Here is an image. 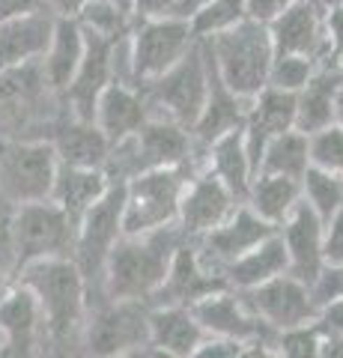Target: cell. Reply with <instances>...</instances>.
Listing matches in <instances>:
<instances>
[{
    "mask_svg": "<svg viewBox=\"0 0 343 358\" xmlns=\"http://www.w3.org/2000/svg\"><path fill=\"white\" fill-rule=\"evenodd\" d=\"M182 242L185 236L176 224L143 233V236H123L105 263V301H143L147 305L164 284L173 254Z\"/></svg>",
    "mask_w": 343,
    "mask_h": 358,
    "instance_id": "cell-1",
    "label": "cell"
},
{
    "mask_svg": "<svg viewBox=\"0 0 343 358\" xmlns=\"http://www.w3.org/2000/svg\"><path fill=\"white\" fill-rule=\"evenodd\" d=\"M15 281L36 296L51 343H69L84 331L90 299H87V284L72 257L27 263L15 272Z\"/></svg>",
    "mask_w": 343,
    "mask_h": 358,
    "instance_id": "cell-2",
    "label": "cell"
},
{
    "mask_svg": "<svg viewBox=\"0 0 343 358\" xmlns=\"http://www.w3.org/2000/svg\"><path fill=\"white\" fill-rule=\"evenodd\" d=\"M66 117L69 108L48 87L39 60L0 72V138H36V129L54 131Z\"/></svg>",
    "mask_w": 343,
    "mask_h": 358,
    "instance_id": "cell-3",
    "label": "cell"
},
{
    "mask_svg": "<svg viewBox=\"0 0 343 358\" xmlns=\"http://www.w3.org/2000/svg\"><path fill=\"white\" fill-rule=\"evenodd\" d=\"M212 63L230 90L242 99H251L269 84V69L275 60V45L269 36V27L260 21H239L218 36L203 39Z\"/></svg>",
    "mask_w": 343,
    "mask_h": 358,
    "instance_id": "cell-4",
    "label": "cell"
},
{
    "mask_svg": "<svg viewBox=\"0 0 343 358\" xmlns=\"http://www.w3.org/2000/svg\"><path fill=\"white\" fill-rule=\"evenodd\" d=\"M123 206H126V182H110L105 197L78 221L75 233V251L72 260L87 284V299L90 305H102V281H105V263L114 245L123 239Z\"/></svg>",
    "mask_w": 343,
    "mask_h": 358,
    "instance_id": "cell-5",
    "label": "cell"
},
{
    "mask_svg": "<svg viewBox=\"0 0 343 358\" xmlns=\"http://www.w3.org/2000/svg\"><path fill=\"white\" fill-rule=\"evenodd\" d=\"M194 173V167H156L131 176L126 182L123 236H143L161 227H173L180 218L182 192Z\"/></svg>",
    "mask_w": 343,
    "mask_h": 358,
    "instance_id": "cell-6",
    "label": "cell"
},
{
    "mask_svg": "<svg viewBox=\"0 0 343 358\" xmlns=\"http://www.w3.org/2000/svg\"><path fill=\"white\" fill-rule=\"evenodd\" d=\"M143 99H147L149 117H161L170 122H180L188 131L200 120L206 93H209V75H206V57H203V42L197 45L185 57L170 66L156 81L140 87Z\"/></svg>",
    "mask_w": 343,
    "mask_h": 358,
    "instance_id": "cell-7",
    "label": "cell"
},
{
    "mask_svg": "<svg viewBox=\"0 0 343 358\" xmlns=\"http://www.w3.org/2000/svg\"><path fill=\"white\" fill-rule=\"evenodd\" d=\"M57 152L45 138H0V194L9 203L48 200L57 179Z\"/></svg>",
    "mask_w": 343,
    "mask_h": 358,
    "instance_id": "cell-8",
    "label": "cell"
},
{
    "mask_svg": "<svg viewBox=\"0 0 343 358\" xmlns=\"http://www.w3.org/2000/svg\"><path fill=\"white\" fill-rule=\"evenodd\" d=\"M149 350V308L143 301H102L84 322L87 358H135Z\"/></svg>",
    "mask_w": 343,
    "mask_h": 358,
    "instance_id": "cell-9",
    "label": "cell"
},
{
    "mask_svg": "<svg viewBox=\"0 0 343 358\" xmlns=\"http://www.w3.org/2000/svg\"><path fill=\"white\" fill-rule=\"evenodd\" d=\"M197 45L191 24L176 15L161 18H135L129 30V60H131V84L143 87L156 81L176 66Z\"/></svg>",
    "mask_w": 343,
    "mask_h": 358,
    "instance_id": "cell-10",
    "label": "cell"
},
{
    "mask_svg": "<svg viewBox=\"0 0 343 358\" xmlns=\"http://www.w3.org/2000/svg\"><path fill=\"white\" fill-rule=\"evenodd\" d=\"M13 230H15V272L36 260L72 257L75 233H78L72 218L51 197L15 206Z\"/></svg>",
    "mask_w": 343,
    "mask_h": 358,
    "instance_id": "cell-11",
    "label": "cell"
},
{
    "mask_svg": "<svg viewBox=\"0 0 343 358\" xmlns=\"http://www.w3.org/2000/svg\"><path fill=\"white\" fill-rule=\"evenodd\" d=\"M242 301L248 305L254 317H260L275 334L311 326L316 317V305L311 296V287L298 281L290 272L278 275L254 289H242Z\"/></svg>",
    "mask_w": 343,
    "mask_h": 358,
    "instance_id": "cell-12",
    "label": "cell"
},
{
    "mask_svg": "<svg viewBox=\"0 0 343 358\" xmlns=\"http://www.w3.org/2000/svg\"><path fill=\"white\" fill-rule=\"evenodd\" d=\"M0 334L6 358H39L51 341L36 296L15 278L0 296Z\"/></svg>",
    "mask_w": 343,
    "mask_h": 358,
    "instance_id": "cell-13",
    "label": "cell"
},
{
    "mask_svg": "<svg viewBox=\"0 0 343 358\" xmlns=\"http://www.w3.org/2000/svg\"><path fill=\"white\" fill-rule=\"evenodd\" d=\"M239 206V200L230 194V188L221 182L212 171H197L188 179L182 200H180V218H176V227L182 230L185 239L197 242L206 233H212L215 227H221L233 209Z\"/></svg>",
    "mask_w": 343,
    "mask_h": 358,
    "instance_id": "cell-14",
    "label": "cell"
},
{
    "mask_svg": "<svg viewBox=\"0 0 343 358\" xmlns=\"http://www.w3.org/2000/svg\"><path fill=\"white\" fill-rule=\"evenodd\" d=\"M278 227L269 221H263L257 212H254L248 203H239L221 227H215L212 233L200 236L194 245H197V254L200 260L212 268V272H224V268L239 260L242 254H248L251 248H257L260 242H265L269 236H275Z\"/></svg>",
    "mask_w": 343,
    "mask_h": 358,
    "instance_id": "cell-15",
    "label": "cell"
},
{
    "mask_svg": "<svg viewBox=\"0 0 343 358\" xmlns=\"http://www.w3.org/2000/svg\"><path fill=\"white\" fill-rule=\"evenodd\" d=\"M230 289L224 275L212 272L197 254V245L191 239H185L173 254L170 272L164 278V284L159 287V293L147 301V308H159V305H180V308H191L197 301H203L209 296Z\"/></svg>",
    "mask_w": 343,
    "mask_h": 358,
    "instance_id": "cell-16",
    "label": "cell"
},
{
    "mask_svg": "<svg viewBox=\"0 0 343 358\" xmlns=\"http://www.w3.org/2000/svg\"><path fill=\"white\" fill-rule=\"evenodd\" d=\"M191 313L203 326V331L212 334V338H230L239 343L275 341V331L260 317H254L236 289H221V293L197 301V305H191Z\"/></svg>",
    "mask_w": 343,
    "mask_h": 358,
    "instance_id": "cell-17",
    "label": "cell"
},
{
    "mask_svg": "<svg viewBox=\"0 0 343 358\" xmlns=\"http://www.w3.org/2000/svg\"><path fill=\"white\" fill-rule=\"evenodd\" d=\"M114 45H117V39H105V36L87 33L84 60L78 66V72H75L72 84L66 87V93H63V102L75 120L93 122L98 96H102L105 87L114 81Z\"/></svg>",
    "mask_w": 343,
    "mask_h": 358,
    "instance_id": "cell-18",
    "label": "cell"
},
{
    "mask_svg": "<svg viewBox=\"0 0 343 358\" xmlns=\"http://www.w3.org/2000/svg\"><path fill=\"white\" fill-rule=\"evenodd\" d=\"M323 0H293L272 21L269 36L275 54H307L319 63L326 60V27H323Z\"/></svg>",
    "mask_w": 343,
    "mask_h": 358,
    "instance_id": "cell-19",
    "label": "cell"
},
{
    "mask_svg": "<svg viewBox=\"0 0 343 358\" xmlns=\"http://www.w3.org/2000/svg\"><path fill=\"white\" fill-rule=\"evenodd\" d=\"M278 236L286 248V257H290V275L311 287L326 266V257H323L326 224H323V218L302 200V203L293 209V215L278 227Z\"/></svg>",
    "mask_w": 343,
    "mask_h": 358,
    "instance_id": "cell-20",
    "label": "cell"
},
{
    "mask_svg": "<svg viewBox=\"0 0 343 358\" xmlns=\"http://www.w3.org/2000/svg\"><path fill=\"white\" fill-rule=\"evenodd\" d=\"M203 57H206V75H209V93H206L203 114L191 129V138H194V143H197V150L200 152H206L209 143L218 141L221 134L245 126V114H248V99L236 96L233 90L221 81V75H218L215 63H212V54H209V48H206V42H203Z\"/></svg>",
    "mask_w": 343,
    "mask_h": 358,
    "instance_id": "cell-21",
    "label": "cell"
},
{
    "mask_svg": "<svg viewBox=\"0 0 343 358\" xmlns=\"http://www.w3.org/2000/svg\"><path fill=\"white\" fill-rule=\"evenodd\" d=\"M51 30L54 15L48 9L0 21V72L42 60L51 42Z\"/></svg>",
    "mask_w": 343,
    "mask_h": 358,
    "instance_id": "cell-22",
    "label": "cell"
},
{
    "mask_svg": "<svg viewBox=\"0 0 343 358\" xmlns=\"http://www.w3.org/2000/svg\"><path fill=\"white\" fill-rule=\"evenodd\" d=\"M147 120H149V108H147V99H143L140 87L119 84V81H110L105 87V93L96 102V114H93V122L110 143L131 138Z\"/></svg>",
    "mask_w": 343,
    "mask_h": 358,
    "instance_id": "cell-23",
    "label": "cell"
},
{
    "mask_svg": "<svg viewBox=\"0 0 343 358\" xmlns=\"http://www.w3.org/2000/svg\"><path fill=\"white\" fill-rule=\"evenodd\" d=\"M343 87V69L331 63H319V69L295 93V129L307 138L328 126H335V105Z\"/></svg>",
    "mask_w": 343,
    "mask_h": 358,
    "instance_id": "cell-24",
    "label": "cell"
},
{
    "mask_svg": "<svg viewBox=\"0 0 343 358\" xmlns=\"http://www.w3.org/2000/svg\"><path fill=\"white\" fill-rule=\"evenodd\" d=\"M209 334L194 320L191 308L159 305L149 308V350L168 358H188Z\"/></svg>",
    "mask_w": 343,
    "mask_h": 358,
    "instance_id": "cell-25",
    "label": "cell"
},
{
    "mask_svg": "<svg viewBox=\"0 0 343 358\" xmlns=\"http://www.w3.org/2000/svg\"><path fill=\"white\" fill-rule=\"evenodd\" d=\"M84 48H87V33L78 24V18H54V30H51V42L45 54H42V72H45L48 87L63 99L66 87L72 84L75 72L84 60Z\"/></svg>",
    "mask_w": 343,
    "mask_h": 358,
    "instance_id": "cell-26",
    "label": "cell"
},
{
    "mask_svg": "<svg viewBox=\"0 0 343 358\" xmlns=\"http://www.w3.org/2000/svg\"><path fill=\"white\" fill-rule=\"evenodd\" d=\"M48 141L54 143V152H57L60 164L93 167V171H105L110 147H114V143L98 131L96 122H84L75 117H66L60 126L54 129Z\"/></svg>",
    "mask_w": 343,
    "mask_h": 358,
    "instance_id": "cell-27",
    "label": "cell"
},
{
    "mask_svg": "<svg viewBox=\"0 0 343 358\" xmlns=\"http://www.w3.org/2000/svg\"><path fill=\"white\" fill-rule=\"evenodd\" d=\"M108 185H110V179L105 171L60 164L57 179H54V188H51V200L72 218L75 227H78V221L105 197Z\"/></svg>",
    "mask_w": 343,
    "mask_h": 358,
    "instance_id": "cell-28",
    "label": "cell"
},
{
    "mask_svg": "<svg viewBox=\"0 0 343 358\" xmlns=\"http://www.w3.org/2000/svg\"><path fill=\"white\" fill-rule=\"evenodd\" d=\"M203 167L212 171L221 182L230 188L239 203H245L248 197V188L254 182V167L248 159V150H245V134L242 129H233L227 134H221L218 141H212L203 152Z\"/></svg>",
    "mask_w": 343,
    "mask_h": 358,
    "instance_id": "cell-29",
    "label": "cell"
},
{
    "mask_svg": "<svg viewBox=\"0 0 343 358\" xmlns=\"http://www.w3.org/2000/svg\"><path fill=\"white\" fill-rule=\"evenodd\" d=\"M286 272H290V257H286L281 236L275 233V236L260 242L257 248H251L248 254H242L239 260H233L221 275H224L230 289L242 293V289H254V287H260V284L272 281V278H278V275H286Z\"/></svg>",
    "mask_w": 343,
    "mask_h": 358,
    "instance_id": "cell-30",
    "label": "cell"
},
{
    "mask_svg": "<svg viewBox=\"0 0 343 358\" xmlns=\"http://www.w3.org/2000/svg\"><path fill=\"white\" fill-rule=\"evenodd\" d=\"M245 203L257 212L263 221L281 224L293 215V209L302 203V182L290 176H275V173H257L248 188Z\"/></svg>",
    "mask_w": 343,
    "mask_h": 358,
    "instance_id": "cell-31",
    "label": "cell"
},
{
    "mask_svg": "<svg viewBox=\"0 0 343 358\" xmlns=\"http://www.w3.org/2000/svg\"><path fill=\"white\" fill-rule=\"evenodd\" d=\"M307 167H311V138L298 129H290V131L275 134V138L265 143L257 173L290 176V179L302 182Z\"/></svg>",
    "mask_w": 343,
    "mask_h": 358,
    "instance_id": "cell-32",
    "label": "cell"
},
{
    "mask_svg": "<svg viewBox=\"0 0 343 358\" xmlns=\"http://www.w3.org/2000/svg\"><path fill=\"white\" fill-rule=\"evenodd\" d=\"M302 200L323 218V224H328V218L343 206V176L311 164L302 176Z\"/></svg>",
    "mask_w": 343,
    "mask_h": 358,
    "instance_id": "cell-33",
    "label": "cell"
},
{
    "mask_svg": "<svg viewBox=\"0 0 343 358\" xmlns=\"http://www.w3.org/2000/svg\"><path fill=\"white\" fill-rule=\"evenodd\" d=\"M78 24L93 36L123 39L135 24V15H126L123 9H117L108 0H87V6L78 13Z\"/></svg>",
    "mask_w": 343,
    "mask_h": 358,
    "instance_id": "cell-34",
    "label": "cell"
},
{
    "mask_svg": "<svg viewBox=\"0 0 343 358\" xmlns=\"http://www.w3.org/2000/svg\"><path fill=\"white\" fill-rule=\"evenodd\" d=\"M245 18H248L245 0H209L188 24H191V33L197 39H209V36H218V33L236 27Z\"/></svg>",
    "mask_w": 343,
    "mask_h": 358,
    "instance_id": "cell-35",
    "label": "cell"
},
{
    "mask_svg": "<svg viewBox=\"0 0 343 358\" xmlns=\"http://www.w3.org/2000/svg\"><path fill=\"white\" fill-rule=\"evenodd\" d=\"M316 69H319V60L307 57V54H275L272 69H269V84L265 87H278V90H286V93H298V90L314 78Z\"/></svg>",
    "mask_w": 343,
    "mask_h": 358,
    "instance_id": "cell-36",
    "label": "cell"
},
{
    "mask_svg": "<svg viewBox=\"0 0 343 358\" xmlns=\"http://www.w3.org/2000/svg\"><path fill=\"white\" fill-rule=\"evenodd\" d=\"M311 164L343 176V129L328 126L311 134Z\"/></svg>",
    "mask_w": 343,
    "mask_h": 358,
    "instance_id": "cell-37",
    "label": "cell"
},
{
    "mask_svg": "<svg viewBox=\"0 0 343 358\" xmlns=\"http://www.w3.org/2000/svg\"><path fill=\"white\" fill-rule=\"evenodd\" d=\"M272 350L278 358H319V334L314 331V326L278 331Z\"/></svg>",
    "mask_w": 343,
    "mask_h": 358,
    "instance_id": "cell-38",
    "label": "cell"
},
{
    "mask_svg": "<svg viewBox=\"0 0 343 358\" xmlns=\"http://www.w3.org/2000/svg\"><path fill=\"white\" fill-rule=\"evenodd\" d=\"M15 203L0 194V268L15 278Z\"/></svg>",
    "mask_w": 343,
    "mask_h": 358,
    "instance_id": "cell-39",
    "label": "cell"
},
{
    "mask_svg": "<svg viewBox=\"0 0 343 358\" xmlns=\"http://www.w3.org/2000/svg\"><path fill=\"white\" fill-rule=\"evenodd\" d=\"M323 27H326V60L323 63L343 66V6H337V3L326 6Z\"/></svg>",
    "mask_w": 343,
    "mask_h": 358,
    "instance_id": "cell-40",
    "label": "cell"
},
{
    "mask_svg": "<svg viewBox=\"0 0 343 358\" xmlns=\"http://www.w3.org/2000/svg\"><path fill=\"white\" fill-rule=\"evenodd\" d=\"M311 296L316 308H323L335 299H343V266H323V272L311 284Z\"/></svg>",
    "mask_w": 343,
    "mask_h": 358,
    "instance_id": "cell-41",
    "label": "cell"
},
{
    "mask_svg": "<svg viewBox=\"0 0 343 358\" xmlns=\"http://www.w3.org/2000/svg\"><path fill=\"white\" fill-rule=\"evenodd\" d=\"M311 326L319 338H343V299H335L328 305L316 308Z\"/></svg>",
    "mask_w": 343,
    "mask_h": 358,
    "instance_id": "cell-42",
    "label": "cell"
},
{
    "mask_svg": "<svg viewBox=\"0 0 343 358\" xmlns=\"http://www.w3.org/2000/svg\"><path fill=\"white\" fill-rule=\"evenodd\" d=\"M323 257H326V266H343V206L326 224Z\"/></svg>",
    "mask_w": 343,
    "mask_h": 358,
    "instance_id": "cell-43",
    "label": "cell"
},
{
    "mask_svg": "<svg viewBox=\"0 0 343 358\" xmlns=\"http://www.w3.org/2000/svg\"><path fill=\"white\" fill-rule=\"evenodd\" d=\"M242 350H245V343L230 341V338H212V334H209L188 358H239Z\"/></svg>",
    "mask_w": 343,
    "mask_h": 358,
    "instance_id": "cell-44",
    "label": "cell"
},
{
    "mask_svg": "<svg viewBox=\"0 0 343 358\" xmlns=\"http://www.w3.org/2000/svg\"><path fill=\"white\" fill-rule=\"evenodd\" d=\"M293 0H245V15L260 24H272Z\"/></svg>",
    "mask_w": 343,
    "mask_h": 358,
    "instance_id": "cell-45",
    "label": "cell"
},
{
    "mask_svg": "<svg viewBox=\"0 0 343 358\" xmlns=\"http://www.w3.org/2000/svg\"><path fill=\"white\" fill-rule=\"evenodd\" d=\"M42 9H48L45 0H0V21L27 13H42Z\"/></svg>",
    "mask_w": 343,
    "mask_h": 358,
    "instance_id": "cell-46",
    "label": "cell"
},
{
    "mask_svg": "<svg viewBox=\"0 0 343 358\" xmlns=\"http://www.w3.org/2000/svg\"><path fill=\"white\" fill-rule=\"evenodd\" d=\"M135 3V18H161L173 13L176 0H131Z\"/></svg>",
    "mask_w": 343,
    "mask_h": 358,
    "instance_id": "cell-47",
    "label": "cell"
},
{
    "mask_svg": "<svg viewBox=\"0 0 343 358\" xmlns=\"http://www.w3.org/2000/svg\"><path fill=\"white\" fill-rule=\"evenodd\" d=\"M45 6L54 18H78V13L87 6V0H45Z\"/></svg>",
    "mask_w": 343,
    "mask_h": 358,
    "instance_id": "cell-48",
    "label": "cell"
},
{
    "mask_svg": "<svg viewBox=\"0 0 343 358\" xmlns=\"http://www.w3.org/2000/svg\"><path fill=\"white\" fill-rule=\"evenodd\" d=\"M209 3V0H176L173 3V13L170 15H176V18H182V21H191L200 9Z\"/></svg>",
    "mask_w": 343,
    "mask_h": 358,
    "instance_id": "cell-49",
    "label": "cell"
},
{
    "mask_svg": "<svg viewBox=\"0 0 343 358\" xmlns=\"http://www.w3.org/2000/svg\"><path fill=\"white\" fill-rule=\"evenodd\" d=\"M239 358H278V355H275L272 343L257 341V343H245V350L239 352Z\"/></svg>",
    "mask_w": 343,
    "mask_h": 358,
    "instance_id": "cell-50",
    "label": "cell"
},
{
    "mask_svg": "<svg viewBox=\"0 0 343 358\" xmlns=\"http://www.w3.org/2000/svg\"><path fill=\"white\" fill-rule=\"evenodd\" d=\"M319 358H343V338H319Z\"/></svg>",
    "mask_w": 343,
    "mask_h": 358,
    "instance_id": "cell-51",
    "label": "cell"
},
{
    "mask_svg": "<svg viewBox=\"0 0 343 358\" xmlns=\"http://www.w3.org/2000/svg\"><path fill=\"white\" fill-rule=\"evenodd\" d=\"M335 126L343 129V87H340V93H337V105H335Z\"/></svg>",
    "mask_w": 343,
    "mask_h": 358,
    "instance_id": "cell-52",
    "label": "cell"
},
{
    "mask_svg": "<svg viewBox=\"0 0 343 358\" xmlns=\"http://www.w3.org/2000/svg\"><path fill=\"white\" fill-rule=\"evenodd\" d=\"M108 3H114L117 9H123L126 15H135V3H131V0H108Z\"/></svg>",
    "mask_w": 343,
    "mask_h": 358,
    "instance_id": "cell-53",
    "label": "cell"
},
{
    "mask_svg": "<svg viewBox=\"0 0 343 358\" xmlns=\"http://www.w3.org/2000/svg\"><path fill=\"white\" fill-rule=\"evenodd\" d=\"M9 284H13V275H9V272H3V268H0V296L6 293V287H9Z\"/></svg>",
    "mask_w": 343,
    "mask_h": 358,
    "instance_id": "cell-54",
    "label": "cell"
},
{
    "mask_svg": "<svg viewBox=\"0 0 343 358\" xmlns=\"http://www.w3.org/2000/svg\"><path fill=\"white\" fill-rule=\"evenodd\" d=\"M140 358H168V355H161V352H156V350H147V352H143Z\"/></svg>",
    "mask_w": 343,
    "mask_h": 358,
    "instance_id": "cell-55",
    "label": "cell"
},
{
    "mask_svg": "<svg viewBox=\"0 0 343 358\" xmlns=\"http://www.w3.org/2000/svg\"><path fill=\"white\" fill-rule=\"evenodd\" d=\"M0 358H6V350H3V334H0Z\"/></svg>",
    "mask_w": 343,
    "mask_h": 358,
    "instance_id": "cell-56",
    "label": "cell"
},
{
    "mask_svg": "<svg viewBox=\"0 0 343 358\" xmlns=\"http://www.w3.org/2000/svg\"><path fill=\"white\" fill-rule=\"evenodd\" d=\"M323 3L328 6V3H337V6H343V0H323Z\"/></svg>",
    "mask_w": 343,
    "mask_h": 358,
    "instance_id": "cell-57",
    "label": "cell"
},
{
    "mask_svg": "<svg viewBox=\"0 0 343 358\" xmlns=\"http://www.w3.org/2000/svg\"><path fill=\"white\" fill-rule=\"evenodd\" d=\"M135 358H140V355H135Z\"/></svg>",
    "mask_w": 343,
    "mask_h": 358,
    "instance_id": "cell-58",
    "label": "cell"
},
{
    "mask_svg": "<svg viewBox=\"0 0 343 358\" xmlns=\"http://www.w3.org/2000/svg\"><path fill=\"white\" fill-rule=\"evenodd\" d=\"M340 69H343V66H340Z\"/></svg>",
    "mask_w": 343,
    "mask_h": 358,
    "instance_id": "cell-59",
    "label": "cell"
}]
</instances>
